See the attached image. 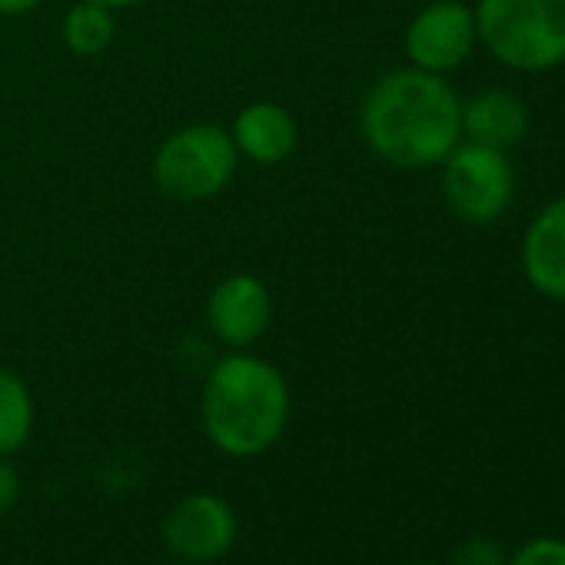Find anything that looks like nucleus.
Returning <instances> with one entry per match:
<instances>
[{"mask_svg": "<svg viewBox=\"0 0 565 565\" xmlns=\"http://www.w3.org/2000/svg\"><path fill=\"white\" fill-rule=\"evenodd\" d=\"M360 134L383 163L429 170L462 143V100L439 74L399 67L366 90Z\"/></svg>", "mask_w": 565, "mask_h": 565, "instance_id": "f257e3e1", "label": "nucleus"}, {"mask_svg": "<svg viewBox=\"0 0 565 565\" xmlns=\"http://www.w3.org/2000/svg\"><path fill=\"white\" fill-rule=\"evenodd\" d=\"M294 396L279 366L246 350L226 353L206 373L200 419L210 446L230 459L269 452L290 426Z\"/></svg>", "mask_w": 565, "mask_h": 565, "instance_id": "f03ea898", "label": "nucleus"}, {"mask_svg": "<svg viewBox=\"0 0 565 565\" xmlns=\"http://www.w3.org/2000/svg\"><path fill=\"white\" fill-rule=\"evenodd\" d=\"M479 44L509 71L545 74L565 64V0H479Z\"/></svg>", "mask_w": 565, "mask_h": 565, "instance_id": "7ed1b4c3", "label": "nucleus"}, {"mask_svg": "<svg viewBox=\"0 0 565 565\" xmlns=\"http://www.w3.org/2000/svg\"><path fill=\"white\" fill-rule=\"evenodd\" d=\"M239 167V150L220 124H186L173 130L153 153V183L163 196L180 203H203L220 196Z\"/></svg>", "mask_w": 565, "mask_h": 565, "instance_id": "20e7f679", "label": "nucleus"}, {"mask_svg": "<svg viewBox=\"0 0 565 565\" xmlns=\"http://www.w3.org/2000/svg\"><path fill=\"white\" fill-rule=\"evenodd\" d=\"M443 200L449 213L469 226L495 223L515 193V170L505 150L482 143H459L443 163Z\"/></svg>", "mask_w": 565, "mask_h": 565, "instance_id": "39448f33", "label": "nucleus"}, {"mask_svg": "<svg viewBox=\"0 0 565 565\" xmlns=\"http://www.w3.org/2000/svg\"><path fill=\"white\" fill-rule=\"evenodd\" d=\"M476 44V11L462 4V0H433V4L416 11L403 38L409 67L439 77L459 71L472 57Z\"/></svg>", "mask_w": 565, "mask_h": 565, "instance_id": "423d86ee", "label": "nucleus"}, {"mask_svg": "<svg viewBox=\"0 0 565 565\" xmlns=\"http://www.w3.org/2000/svg\"><path fill=\"white\" fill-rule=\"evenodd\" d=\"M236 535L239 519L216 492H190L163 519V542L180 562L210 565L236 545Z\"/></svg>", "mask_w": 565, "mask_h": 565, "instance_id": "0eeeda50", "label": "nucleus"}, {"mask_svg": "<svg viewBox=\"0 0 565 565\" xmlns=\"http://www.w3.org/2000/svg\"><path fill=\"white\" fill-rule=\"evenodd\" d=\"M206 330L230 350L259 343L273 323V294L256 273H230L206 297Z\"/></svg>", "mask_w": 565, "mask_h": 565, "instance_id": "6e6552de", "label": "nucleus"}, {"mask_svg": "<svg viewBox=\"0 0 565 565\" xmlns=\"http://www.w3.org/2000/svg\"><path fill=\"white\" fill-rule=\"evenodd\" d=\"M519 256L529 287L555 303H565V196L548 200L529 220Z\"/></svg>", "mask_w": 565, "mask_h": 565, "instance_id": "1a4fd4ad", "label": "nucleus"}, {"mask_svg": "<svg viewBox=\"0 0 565 565\" xmlns=\"http://www.w3.org/2000/svg\"><path fill=\"white\" fill-rule=\"evenodd\" d=\"M230 137H233L239 157H246L259 167H276L297 153L300 127H297V117L282 104L253 100L236 114Z\"/></svg>", "mask_w": 565, "mask_h": 565, "instance_id": "9d476101", "label": "nucleus"}, {"mask_svg": "<svg viewBox=\"0 0 565 565\" xmlns=\"http://www.w3.org/2000/svg\"><path fill=\"white\" fill-rule=\"evenodd\" d=\"M529 134V107L509 90H482L462 104V137L492 150H512Z\"/></svg>", "mask_w": 565, "mask_h": 565, "instance_id": "9b49d317", "label": "nucleus"}, {"mask_svg": "<svg viewBox=\"0 0 565 565\" xmlns=\"http://www.w3.org/2000/svg\"><path fill=\"white\" fill-rule=\"evenodd\" d=\"M34 433V396L28 383L0 366V456H14L31 443Z\"/></svg>", "mask_w": 565, "mask_h": 565, "instance_id": "f8f14e48", "label": "nucleus"}, {"mask_svg": "<svg viewBox=\"0 0 565 565\" xmlns=\"http://www.w3.org/2000/svg\"><path fill=\"white\" fill-rule=\"evenodd\" d=\"M61 34H64V44H67L71 54L100 57L114 44L117 21H114V11H107L100 4H90V0H81V4H74L64 14Z\"/></svg>", "mask_w": 565, "mask_h": 565, "instance_id": "ddd939ff", "label": "nucleus"}, {"mask_svg": "<svg viewBox=\"0 0 565 565\" xmlns=\"http://www.w3.org/2000/svg\"><path fill=\"white\" fill-rule=\"evenodd\" d=\"M505 545L489 535H469L462 539L446 565H505Z\"/></svg>", "mask_w": 565, "mask_h": 565, "instance_id": "4468645a", "label": "nucleus"}, {"mask_svg": "<svg viewBox=\"0 0 565 565\" xmlns=\"http://www.w3.org/2000/svg\"><path fill=\"white\" fill-rule=\"evenodd\" d=\"M505 565H565V539L558 535H535L522 542Z\"/></svg>", "mask_w": 565, "mask_h": 565, "instance_id": "2eb2a0df", "label": "nucleus"}, {"mask_svg": "<svg viewBox=\"0 0 565 565\" xmlns=\"http://www.w3.org/2000/svg\"><path fill=\"white\" fill-rule=\"evenodd\" d=\"M18 495H21V479L14 472V466L0 456V519L18 505Z\"/></svg>", "mask_w": 565, "mask_h": 565, "instance_id": "dca6fc26", "label": "nucleus"}, {"mask_svg": "<svg viewBox=\"0 0 565 565\" xmlns=\"http://www.w3.org/2000/svg\"><path fill=\"white\" fill-rule=\"evenodd\" d=\"M47 0H0V18H28L41 11Z\"/></svg>", "mask_w": 565, "mask_h": 565, "instance_id": "f3484780", "label": "nucleus"}, {"mask_svg": "<svg viewBox=\"0 0 565 565\" xmlns=\"http://www.w3.org/2000/svg\"><path fill=\"white\" fill-rule=\"evenodd\" d=\"M90 4H100V8H107V11H127V8H140V4H147V0H90Z\"/></svg>", "mask_w": 565, "mask_h": 565, "instance_id": "a211bd4d", "label": "nucleus"}, {"mask_svg": "<svg viewBox=\"0 0 565 565\" xmlns=\"http://www.w3.org/2000/svg\"><path fill=\"white\" fill-rule=\"evenodd\" d=\"M406 565H439V562H406Z\"/></svg>", "mask_w": 565, "mask_h": 565, "instance_id": "6ab92c4d", "label": "nucleus"}, {"mask_svg": "<svg viewBox=\"0 0 565 565\" xmlns=\"http://www.w3.org/2000/svg\"><path fill=\"white\" fill-rule=\"evenodd\" d=\"M173 565H196V562H180V558H177V562H173Z\"/></svg>", "mask_w": 565, "mask_h": 565, "instance_id": "aec40b11", "label": "nucleus"}]
</instances>
